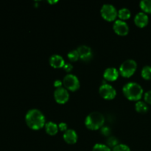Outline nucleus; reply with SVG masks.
<instances>
[{"label": "nucleus", "mask_w": 151, "mask_h": 151, "mask_svg": "<svg viewBox=\"0 0 151 151\" xmlns=\"http://www.w3.org/2000/svg\"><path fill=\"white\" fill-rule=\"evenodd\" d=\"M103 77L106 81H114L119 77V71L114 67H109L104 71Z\"/></svg>", "instance_id": "13"}, {"label": "nucleus", "mask_w": 151, "mask_h": 151, "mask_svg": "<svg viewBox=\"0 0 151 151\" xmlns=\"http://www.w3.org/2000/svg\"><path fill=\"white\" fill-rule=\"evenodd\" d=\"M148 22V16L147 13H144V12H139V13H137L134 17V22L139 27H144L147 26Z\"/></svg>", "instance_id": "11"}, {"label": "nucleus", "mask_w": 151, "mask_h": 151, "mask_svg": "<svg viewBox=\"0 0 151 151\" xmlns=\"http://www.w3.org/2000/svg\"><path fill=\"white\" fill-rule=\"evenodd\" d=\"M58 128L60 131H63V132H65L66 130H68L67 125H66V123H65V122H60L58 125Z\"/></svg>", "instance_id": "27"}, {"label": "nucleus", "mask_w": 151, "mask_h": 151, "mask_svg": "<svg viewBox=\"0 0 151 151\" xmlns=\"http://www.w3.org/2000/svg\"><path fill=\"white\" fill-rule=\"evenodd\" d=\"M140 7L145 13H151V0H142L139 3Z\"/></svg>", "instance_id": "18"}, {"label": "nucleus", "mask_w": 151, "mask_h": 151, "mask_svg": "<svg viewBox=\"0 0 151 151\" xmlns=\"http://www.w3.org/2000/svg\"><path fill=\"white\" fill-rule=\"evenodd\" d=\"M25 121L29 128L32 130H39L45 126L46 121L44 114L36 109H30L25 116Z\"/></svg>", "instance_id": "1"}, {"label": "nucleus", "mask_w": 151, "mask_h": 151, "mask_svg": "<svg viewBox=\"0 0 151 151\" xmlns=\"http://www.w3.org/2000/svg\"><path fill=\"white\" fill-rule=\"evenodd\" d=\"M54 98L58 103L64 104L69 100V94L66 88L60 87L57 88L54 91Z\"/></svg>", "instance_id": "8"}, {"label": "nucleus", "mask_w": 151, "mask_h": 151, "mask_svg": "<svg viewBox=\"0 0 151 151\" xmlns=\"http://www.w3.org/2000/svg\"><path fill=\"white\" fill-rule=\"evenodd\" d=\"M78 52L79 53L80 58L83 61H88L93 57L91 49L86 45H81L78 47Z\"/></svg>", "instance_id": "10"}, {"label": "nucleus", "mask_w": 151, "mask_h": 151, "mask_svg": "<svg viewBox=\"0 0 151 151\" xmlns=\"http://www.w3.org/2000/svg\"><path fill=\"white\" fill-rule=\"evenodd\" d=\"M113 29L117 35H122V36L126 35L129 32V27L128 24L125 21L120 20V19L115 21L113 25Z\"/></svg>", "instance_id": "9"}, {"label": "nucleus", "mask_w": 151, "mask_h": 151, "mask_svg": "<svg viewBox=\"0 0 151 151\" xmlns=\"http://www.w3.org/2000/svg\"><path fill=\"white\" fill-rule=\"evenodd\" d=\"M63 138L68 144H75L78 141V134L73 129H68L63 134Z\"/></svg>", "instance_id": "12"}, {"label": "nucleus", "mask_w": 151, "mask_h": 151, "mask_svg": "<svg viewBox=\"0 0 151 151\" xmlns=\"http://www.w3.org/2000/svg\"><path fill=\"white\" fill-rule=\"evenodd\" d=\"M101 133L103 134V135L109 136L111 133L110 128L107 126L103 127V128H102V129H101Z\"/></svg>", "instance_id": "26"}, {"label": "nucleus", "mask_w": 151, "mask_h": 151, "mask_svg": "<svg viewBox=\"0 0 151 151\" xmlns=\"http://www.w3.org/2000/svg\"><path fill=\"white\" fill-rule=\"evenodd\" d=\"M137 63L133 59H127L119 66V73L125 78H130L136 72Z\"/></svg>", "instance_id": "4"}, {"label": "nucleus", "mask_w": 151, "mask_h": 151, "mask_svg": "<svg viewBox=\"0 0 151 151\" xmlns=\"http://www.w3.org/2000/svg\"><path fill=\"white\" fill-rule=\"evenodd\" d=\"M92 151H111L109 146L103 144H96L93 147Z\"/></svg>", "instance_id": "21"}, {"label": "nucleus", "mask_w": 151, "mask_h": 151, "mask_svg": "<svg viewBox=\"0 0 151 151\" xmlns=\"http://www.w3.org/2000/svg\"><path fill=\"white\" fill-rule=\"evenodd\" d=\"M62 85H63V82H62L61 81H60V80H56V81H55L54 86L56 88H60Z\"/></svg>", "instance_id": "28"}, {"label": "nucleus", "mask_w": 151, "mask_h": 151, "mask_svg": "<svg viewBox=\"0 0 151 151\" xmlns=\"http://www.w3.org/2000/svg\"><path fill=\"white\" fill-rule=\"evenodd\" d=\"M105 122V117L98 111L91 112L85 119V125L88 129L96 131L102 128Z\"/></svg>", "instance_id": "3"}, {"label": "nucleus", "mask_w": 151, "mask_h": 151, "mask_svg": "<svg viewBox=\"0 0 151 151\" xmlns=\"http://www.w3.org/2000/svg\"><path fill=\"white\" fill-rule=\"evenodd\" d=\"M112 151H131V149L128 145L125 144H119L113 147Z\"/></svg>", "instance_id": "22"}, {"label": "nucleus", "mask_w": 151, "mask_h": 151, "mask_svg": "<svg viewBox=\"0 0 151 151\" xmlns=\"http://www.w3.org/2000/svg\"><path fill=\"white\" fill-rule=\"evenodd\" d=\"M122 91L127 99L133 101H139L144 92L141 85L135 82H129L125 84L122 88Z\"/></svg>", "instance_id": "2"}, {"label": "nucleus", "mask_w": 151, "mask_h": 151, "mask_svg": "<svg viewBox=\"0 0 151 151\" xmlns=\"http://www.w3.org/2000/svg\"><path fill=\"white\" fill-rule=\"evenodd\" d=\"M131 16V11L127 7H122L118 10V17L120 19V20H126V19H129Z\"/></svg>", "instance_id": "17"}, {"label": "nucleus", "mask_w": 151, "mask_h": 151, "mask_svg": "<svg viewBox=\"0 0 151 151\" xmlns=\"http://www.w3.org/2000/svg\"><path fill=\"white\" fill-rule=\"evenodd\" d=\"M144 99L145 103H148V104H151V90L147 91V92L145 94Z\"/></svg>", "instance_id": "24"}, {"label": "nucleus", "mask_w": 151, "mask_h": 151, "mask_svg": "<svg viewBox=\"0 0 151 151\" xmlns=\"http://www.w3.org/2000/svg\"><path fill=\"white\" fill-rule=\"evenodd\" d=\"M101 16L105 20L111 22L116 19L118 16V12L116 7L111 4H104L100 9Z\"/></svg>", "instance_id": "5"}, {"label": "nucleus", "mask_w": 151, "mask_h": 151, "mask_svg": "<svg viewBox=\"0 0 151 151\" xmlns=\"http://www.w3.org/2000/svg\"><path fill=\"white\" fill-rule=\"evenodd\" d=\"M135 109H136V111H137V112H139V113L144 114V113H146V112H147L149 108H148V106H147V104L145 103V102L139 101H139H137V103H136Z\"/></svg>", "instance_id": "16"}, {"label": "nucleus", "mask_w": 151, "mask_h": 151, "mask_svg": "<svg viewBox=\"0 0 151 151\" xmlns=\"http://www.w3.org/2000/svg\"><path fill=\"white\" fill-rule=\"evenodd\" d=\"M50 63L54 68H63L66 63L62 56L55 54L50 58Z\"/></svg>", "instance_id": "14"}, {"label": "nucleus", "mask_w": 151, "mask_h": 151, "mask_svg": "<svg viewBox=\"0 0 151 151\" xmlns=\"http://www.w3.org/2000/svg\"><path fill=\"white\" fill-rule=\"evenodd\" d=\"M63 84L66 89L75 91L80 88V81L78 77L72 74H68L63 78Z\"/></svg>", "instance_id": "6"}, {"label": "nucleus", "mask_w": 151, "mask_h": 151, "mask_svg": "<svg viewBox=\"0 0 151 151\" xmlns=\"http://www.w3.org/2000/svg\"><path fill=\"white\" fill-rule=\"evenodd\" d=\"M141 75L144 79L151 80V66L149 65L145 66L142 69Z\"/></svg>", "instance_id": "19"}, {"label": "nucleus", "mask_w": 151, "mask_h": 151, "mask_svg": "<svg viewBox=\"0 0 151 151\" xmlns=\"http://www.w3.org/2000/svg\"><path fill=\"white\" fill-rule=\"evenodd\" d=\"M63 69H64V71H66V72H70L72 70V69H73V66H72L71 63H65L64 66L63 67Z\"/></svg>", "instance_id": "25"}, {"label": "nucleus", "mask_w": 151, "mask_h": 151, "mask_svg": "<svg viewBox=\"0 0 151 151\" xmlns=\"http://www.w3.org/2000/svg\"><path fill=\"white\" fill-rule=\"evenodd\" d=\"M107 143L109 145V147H114L118 144V139L114 137H110L107 140Z\"/></svg>", "instance_id": "23"}, {"label": "nucleus", "mask_w": 151, "mask_h": 151, "mask_svg": "<svg viewBox=\"0 0 151 151\" xmlns=\"http://www.w3.org/2000/svg\"><path fill=\"white\" fill-rule=\"evenodd\" d=\"M67 57L68 58H69V60L72 62L77 61V60L80 58L79 53H78V50H72V51L69 52L67 55Z\"/></svg>", "instance_id": "20"}, {"label": "nucleus", "mask_w": 151, "mask_h": 151, "mask_svg": "<svg viewBox=\"0 0 151 151\" xmlns=\"http://www.w3.org/2000/svg\"><path fill=\"white\" fill-rule=\"evenodd\" d=\"M46 132L50 136H54L58 131V125L53 122H47L45 124Z\"/></svg>", "instance_id": "15"}, {"label": "nucleus", "mask_w": 151, "mask_h": 151, "mask_svg": "<svg viewBox=\"0 0 151 151\" xmlns=\"http://www.w3.org/2000/svg\"><path fill=\"white\" fill-rule=\"evenodd\" d=\"M49 2L51 3V4H54V3L58 2V1H49Z\"/></svg>", "instance_id": "29"}, {"label": "nucleus", "mask_w": 151, "mask_h": 151, "mask_svg": "<svg viewBox=\"0 0 151 151\" xmlns=\"http://www.w3.org/2000/svg\"><path fill=\"white\" fill-rule=\"evenodd\" d=\"M99 93L103 98L106 100H112L116 97V91L111 85L104 83L99 88Z\"/></svg>", "instance_id": "7"}]
</instances>
